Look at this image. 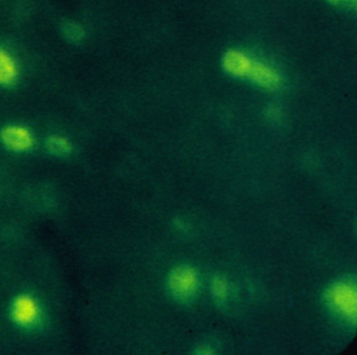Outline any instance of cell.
Returning a JSON list of instances; mask_svg holds the SVG:
<instances>
[{"mask_svg": "<svg viewBox=\"0 0 357 355\" xmlns=\"http://www.w3.org/2000/svg\"><path fill=\"white\" fill-rule=\"evenodd\" d=\"M3 139L10 147L16 150L28 149L31 145V137L29 133L18 127H10L3 133Z\"/></svg>", "mask_w": 357, "mask_h": 355, "instance_id": "6da1fadb", "label": "cell"}, {"mask_svg": "<svg viewBox=\"0 0 357 355\" xmlns=\"http://www.w3.org/2000/svg\"><path fill=\"white\" fill-rule=\"evenodd\" d=\"M15 66L11 58L5 53L0 51V83L7 84L15 78Z\"/></svg>", "mask_w": 357, "mask_h": 355, "instance_id": "7a4b0ae2", "label": "cell"}, {"mask_svg": "<svg viewBox=\"0 0 357 355\" xmlns=\"http://www.w3.org/2000/svg\"><path fill=\"white\" fill-rule=\"evenodd\" d=\"M52 152L56 154H64L68 151V146L66 145V142L60 139H51V143L49 144Z\"/></svg>", "mask_w": 357, "mask_h": 355, "instance_id": "3957f363", "label": "cell"}]
</instances>
